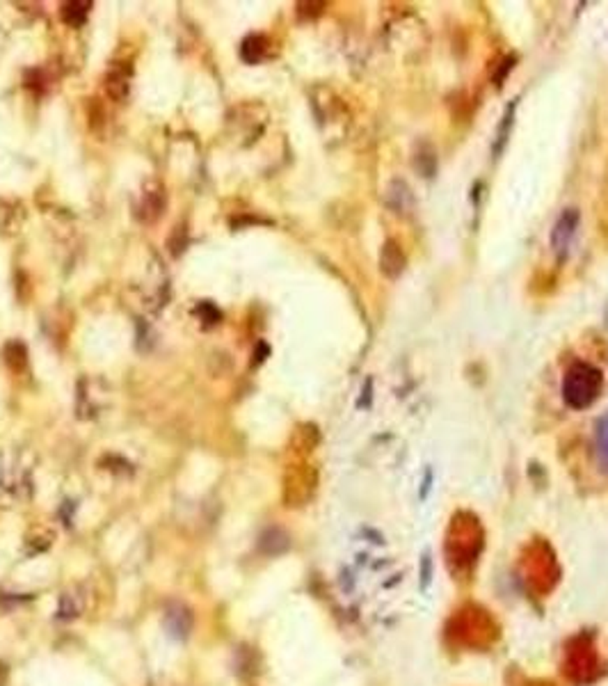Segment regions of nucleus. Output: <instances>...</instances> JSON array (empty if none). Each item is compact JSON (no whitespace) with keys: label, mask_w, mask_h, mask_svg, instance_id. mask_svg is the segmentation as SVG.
<instances>
[{"label":"nucleus","mask_w":608,"mask_h":686,"mask_svg":"<svg viewBox=\"0 0 608 686\" xmlns=\"http://www.w3.org/2000/svg\"><path fill=\"white\" fill-rule=\"evenodd\" d=\"M289 535H286L282 528H268V531L258 537V551L265 554V556H277V554H284L289 549Z\"/></svg>","instance_id":"obj_6"},{"label":"nucleus","mask_w":608,"mask_h":686,"mask_svg":"<svg viewBox=\"0 0 608 686\" xmlns=\"http://www.w3.org/2000/svg\"><path fill=\"white\" fill-rule=\"evenodd\" d=\"M604 387L602 371L588 362L572 364L562 380V398L574 410H586L593 405Z\"/></svg>","instance_id":"obj_1"},{"label":"nucleus","mask_w":608,"mask_h":686,"mask_svg":"<svg viewBox=\"0 0 608 686\" xmlns=\"http://www.w3.org/2000/svg\"><path fill=\"white\" fill-rule=\"evenodd\" d=\"M163 624L172 638L184 640L190 636V631L195 627V615L184 604H170L163 613Z\"/></svg>","instance_id":"obj_3"},{"label":"nucleus","mask_w":608,"mask_h":686,"mask_svg":"<svg viewBox=\"0 0 608 686\" xmlns=\"http://www.w3.org/2000/svg\"><path fill=\"white\" fill-rule=\"evenodd\" d=\"M576 222H579V213L574 211V208H567V211H565L558 218V222H555L553 233H551V247H553L555 254H558V259L567 256L572 238H574Z\"/></svg>","instance_id":"obj_4"},{"label":"nucleus","mask_w":608,"mask_h":686,"mask_svg":"<svg viewBox=\"0 0 608 686\" xmlns=\"http://www.w3.org/2000/svg\"><path fill=\"white\" fill-rule=\"evenodd\" d=\"M78 611H81V606L74 602V595H64L62 597V604H60V618H62V620L76 618Z\"/></svg>","instance_id":"obj_12"},{"label":"nucleus","mask_w":608,"mask_h":686,"mask_svg":"<svg viewBox=\"0 0 608 686\" xmlns=\"http://www.w3.org/2000/svg\"><path fill=\"white\" fill-rule=\"evenodd\" d=\"M130 90V69L124 67H112L106 74V92L110 99L124 101Z\"/></svg>","instance_id":"obj_5"},{"label":"nucleus","mask_w":608,"mask_h":686,"mask_svg":"<svg viewBox=\"0 0 608 686\" xmlns=\"http://www.w3.org/2000/svg\"><path fill=\"white\" fill-rule=\"evenodd\" d=\"M268 50V39L263 34H249V37L240 44V57L245 60L247 64H256L263 60Z\"/></svg>","instance_id":"obj_8"},{"label":"nucleus","mask_w":608,"mask_h":686,"mask_svg":"<svg viewBox=\"0 0 608 686\" xmlns=\"http://www.w3.org/2000/svg\"><path fill=\"white\" fill-rule=\"evenodd\" d=\"M3 355H5L7 366H10L12 371H23L25 366H28V350H25V345L21 341L7 343Z\"/></svg>","instance_id":"obj_9"},{"label":"nucleus","mask_w":608,"mask_h":686,"mask_svg":"<svg viewBox=\"0 0 608 686\" xmlns=\"http://www.w3.org/2000/svg\"><path fill=\"white\" fill-rule=\"evenodd\" d=\"M597 455L604 469H608V414L597 421Z\"/></svg>","instance_id":"obj_10"},{"label":"nucleus","mask_w":608,"mask_h":686,"mask_svg":"<svg viewBox=\"0 0 608 686\" xmlns=\"http://www.w3.org/2000/svg\"><path fill=\"white\" fill-rule=\"evenodd\" d=\"M320 7H325L323 3H300L298 5V14L300 16H316V14H320Z\"/></svg>","instance_id":"obj_13"},{"label":"nucleus","mask_w":608,"mask_h":686,"mask_svg":"<svg viewBox=\"0 0 608 686\" xmlns=\"http://www.w3.org/2000/svg\"><path fill=\"white\" fill-rule=\"evenodd\" d=\"M90 10H92L90 0H71V3H64L62 5V10H60V16H62V21L67 25H71V28H78V25H83L87 21V16H90Z\"/></svg>","instance_id":"obj_7"},{"label":"nucleus","mask_w":608,"mask_h":686,"mask_svg":"<svg viewBox=\"0 0 608 686\" xmlns=\"http://www.w3.org/2000/svg\"><path fill=\"white\" fill-rule=\"evenodd\" d=\"M165 211V188L156 181H149L142 188L140 195V204L135 206V215L142 222H153L160 218V213Z\"/></svg>","instance_id":"obj_2"},{"label":"nucleus","mask_w":608,"mask_h":686,"mask_svg":"<svg viewBox=\"0 0 608 686\" xmlns=\"http://www.w3.org/2000/svg\"><path fill=\"white\" fill-rule=\"evenodd\" d=\"M197 314L204 318V323L206 325H215V323H220V311H217L211 302H202V305L197 307Z\"/></svg>","instance_id":"obj_11"}]
</instances>
